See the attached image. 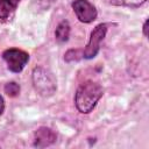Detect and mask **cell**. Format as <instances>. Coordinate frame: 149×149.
I'll return each instance as SVG.
<instances>
[{"instance_id":"1","label":"cell","mask_w":149,"mask_h":149,"mask_svg":"<svg viewBox=\"0 0 149 149\" xmlns=\"http://www.w3.org/2000/svg\"><path fill=\"white\" fill-rule=\"evenodd\" d=\"M101 95H102V88L99 84L94 81L83 83L78 87L74 98V102L78 111L84 114L90 113L94 108L95 104L101 98Z\"/></svg>"},{"instance_id":"2","label":"cell","mask_w":149,"mask_h":149,"mask_svg":"<svg viewBox=\"0 0 149 149\" xmlns=\"http://www.w3.org/2000/svg\"><path fill=\"white\" fill-rule=\"evenodd\" d=\"M33 85L42 97H50L56 91V79L54 74L44 68H35L33 71Z\"/></svg>"},{"instance_id":"3","label":"cell","mask_w":149,"mask_h":149,"mask_svg":"<svg viewBox=\"0 0 149 149\" xmlns=\"http://www.w3.org/2000/svg\"><path fill=\"white\" fill-rule=\"evenodd\" d=\"M106 31H107V26L105 23L98 24L92 30L90 41H88L86 48L83 51V56L85 58L91 59V58H93V57L97 56V54L99 51V48H100V42L104 40V37L106 35Z\"/></svg>"},{"instance_id":"4","label":"cell","mask_w":149,"mask_h":149,"mask_svg":"<svg viewBox=\"0 0 149 149\" xmlns=\"http://www.w3.org/2000/svg\"><path fill=\"white\" fill-rule=\"evenodd\" d=\"M2 56L7 63L8 69L13 72H20L29 59L28 54L20 49H8Z\"/></svg>"},{"instance_id":"5","label":"cell","mask_w":149,"mask_h":149,"mask_svg":"<svg viewBox=\"0 0 149 149\" xmlns=\"http://www.w3.org/2000/svg\"><path fill=\"white\" fill-rule=\"evenodd\" d=\"M73 10L79 19V21L88 23L95 20L97 17V9L95 7L88 2L87 0H74L72 3Z\"/></svg>"},{"instance_id":"6","label":"cell","mask_w":149,"mask_h":149,"mask_svg":"<svg viewBox=\"0 0 149 149\" xmlns=\"http://www.w3.org/2000/svg\"><path fill=\"white\" fill-rule=\"evenodd\" d=\"M56 141V134L48 127H40L34 134V146L44 148Z\"/></svg>"},{"instance_id":"7","label":"cell","mask_w":149,"mask_h":149,"mask_svg":"<svg viewBox=\"0 0 149 149\" xmlns=\"http://www.w3.org/2000/svg\"><path fill=\"white\" fill-rule=\"evenodd\" d=\"M21 0H0V19H8Z\"/></svg>"},{"instance_id":"8","label":"cell","mask_w":149,"mask_h":149,"mask_svg":"<svg viewBox=\"0 0 149 149\" xmlns=\"http://www.w3.org/2000/svg\"><path fill=\"white\" fill-rule=\"evenodd\" d=\"M69 35H70V24H69V22L68 21H62L57 26L56 31H55V36H56L57 42H59V43L66 42L68 38H69Z\"/></svg>"},{"instance_id":"9","label":"cell","mask_w":149,"mask_h":149,"mask_svg":"<svg viewBox=\"0 0 149 149\" xmlns=\"http://www.w3.org/2000/svg\"><path fill=\"white\" fill-rule=\"evenodd\" d=\"M5 92L9 97H16L20 93V86L16 83L10 81V83H8V84L5 85Z\"/></svg>"},{"instance_id":"10","label":"cell","mask_w":149,"mask_h":149,"mask_svg":"<svg viewBox=\"0 0 149 149\" xmlns=\"http://www.w3.org/2000/svg\"><path fill=\"white\" fill-rule=\"evenodd\" d=\"M146 0H122V2L126 5V6H129V7H137L140 5H142Z\"/></svg>"},{"instance_id":"11","label":"cell","mask_w":149,"mask_h":149,"mask_svg":"<svg viewBox=\"0 0 149 149\" xmlns=\"http://www.w3.org/2000/svg\"><path fill=\"white\" fill-rule=\"evenodd\" d=\"M3 109H5V102H3V99H2V97L0 95V115L2 114Z\"/></svg>"},{"instance_id":"12","label":"cell","mask_w":149,"mask_h":149,"mask_svg":"<svg viewBox=\"0 0 149 149\" xmlns=\"http://www.w3.org/2000/svg\"><path fill=\"white\" fill-rule=\"evenodd\" d=\"M143 33H144L146 36L148 35V20L144 22V26H143Z\"/></svg>"}]
</instances>
